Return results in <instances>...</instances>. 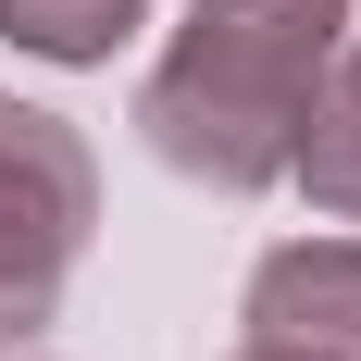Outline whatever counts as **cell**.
Segmentation results:
<instances>
[{"label": "cell", "instance_id": "277c9868", "mask_svg": "<svg viewBox=\"0 0 361 361\" xmlns=\"http://www.w3.org/2000/svg\"><path fill=\"white\" fill-rule=\"evenodd\" d=\"M0 25L25 37V50H63V63H87V50H112V37L137 25V0H0Z\"/></svg>", "mask_w": 361, "mask_h": 361}, {"label": "cell", "instance_id": "3957f363", "mask_svg": "<svg viewBox=\"0 0 361 361\" xmlns=\"http://www.w3.org/2000/svg\"><path fill=\"white\" fill-rule=\"evenodd\" d=\"M262 336L287 349H324V361H361V250H287L262 274Z\"/></svg>", "mask_w": 361, "mask_h": 361}, {"label": "cell", "instance_id": "5b68a950", "mask_svg": "<svg viewBox=\"0 0 361 361\" xmlns=\"http://www.w3.org/2000/svg\"><path fill=\"white\" fill-rule=\"evenodd\" d=\"M299 162H312V187H324L336 212H361V63H349V87H336V112L299 125Z\"/></svg>", "mask_w": 361, "mask_h": 361}, {"label": "cell", "instance_id": "7a4b0ae2", "mask_svg": "<svg viewBox=\"0 0 361 361\" xmlns=\"http://www.w3.org/2000/svg\"><path fill=\"white\" fill-rule=\"evenodd\" d=\"M75 224H87V162L50 112H13L0 100V336H25L50 312L75 262Z\"/></svg>", "mask_w": 361, "mask_h": 361}, {"label": "cell", "instance_id": "6da1fadb", "mask_svg": "<svg viewBox=\"0 0 361 361\" xmlns=\"http://www.w3.org/2000/svg\"><path fill=\"white\" fill-rule=\"evenodd\" d=\"M336 0H212L200 37L149 75V137L175 149L187 175H287L299 125H312V75H324Z\"/></svg>", "mask_w": 361, "mask_h": 361}]
</instances>
